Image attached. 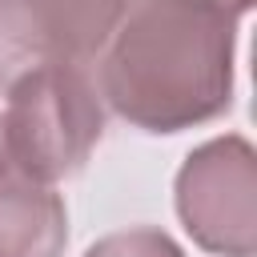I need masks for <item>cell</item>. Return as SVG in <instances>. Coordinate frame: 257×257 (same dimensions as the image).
Returning <instances> with one entry per match:
<instances>
[{"label":"cell","mask_w":257,"mask_h":257,"mask_svg":"<svg viewBox=\"0 0 257 257\" xmlns=\"http://www.w3.org/2000/svg\"><path fill=\"white\" fill-rule=\"evenodd\" d=\"M225 4H229V8H233V12H237V16H245V12H249V8H253V0H225Z\"/></svg>","instance_id":"cell-8"},{"label":"cell","mask_w":257,"mask_h":257,"mask_svg":"<svg viewBox=\"0 0 257 257\" xmlns=\"http://www.w3.org/2000/svg\"><path fill=\"white\" fill-rule=\"evenodd\" d=\"M177 217L185 233L217 257L257 249V157L241 133L197 145L177 169Z\"/></svg>","instance_id":"cell-3"},{"label":"cell","mask_w":257,"mask_h":257,"mask_svg":"<svg viewBox=\"0 0 257 257\" xmlns=\"http://www.w3.org/2000/svg\"><path fill=\"white\" fill-rule=\"evenodd\" d=\"M137 0H0V88L40 64H92Z\"/></svg>","instance_id":"cell-4"},{"label":"cell","mask_w":257,"mask_h":257,"mask_svg":"<svg viewBox=\"0 0 257 257\" xmlns=\"http://www.w3.org/2000/svg\"><path fill=\"white\" fill-rule=\"evenodd\" d=\"M4 92L0 120L12 169L40 185L76 177L104 137V96L92 64H40Z\"/></svg>","instance_id":"cell-2"},{"label":"cell","mask_w":257,"mask_h":257,"mask_svg":"<svg viewBox=\"0 0 257 257\" xmlns=\"http://www.w3.org/2000/svg\"><path fill=\"white\" fill-rule=\"evenodd\" d=\"M237 20L225 0H137L96 56L104 108L157 137L225 116Z\"/></svg>","instance_id":"cell-1"},{"label":"cell","mask_w":257,"mask_h":257,"mask_svg":"<svg viewBox=\"0 0 257 257\" xmlns=\"http://www.w3.org/2000/svg\"><path fill=\"white\" fill-rule=\"evenodd\" d=\"M12 169V161H8V145H4V120H0V177Z\"/></svg>","instance_id":"cell-7"},{"label":"cell","mask_w":257,"mask_h":257,"mask_svg":"<svg viewBox=\"0 0 257 257\" xmlns=\"http://www.w3.org/2000/svg\"><path fill=\"white\" fill-rule=\"evenodd\" d=\"M68 209L52 185L16 169L0 177V257H64Z\"/></svg>","instance_id":"cell-5"},{"label":"cell","mask_w":257,"mask_h":257,"mask_svg":"<svg viewBox=\"0 0 257 257\" xmlns=\"http://www.w3.org/2000/svg\"><path fill=\"white\" fill-rule=\"evenodd\" d=\"M84 257H185V249L153 225H137V229H120L100 237Z\"/></svg>","instance_id":"cell-6"}]
</instances>
